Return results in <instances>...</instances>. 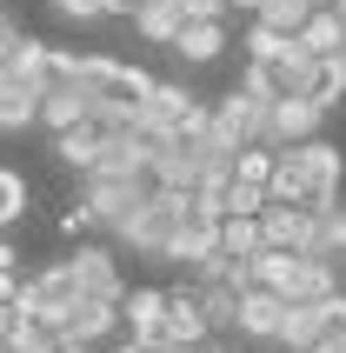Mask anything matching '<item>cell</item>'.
<instances>
[{
  "instance_id": "1",
  "label": "cell",
  "mask_w": 346,
  "mask_h": 353,
  "mask_svg": "<svg viewBox=\"0 0 346 353\" xmlns=\"http://www.w3.org/2000/svg\"><path fill=\"white\" fill-rule=\"evenodd\" d=\"M147 194H154V187H147V174H80V194H74V200L94 214V227L120 234V227L147 207Z\"/></svg>"
},
{
  "instance_id": "2",
  "label": "cell",
  "mask_w": 346,
  "mask_h": 353,
  "mask_svg": "<svg viewBox=\"0 0 346 353\" xmlns=\"http://www.w3.org/2000/svg\"><path fill=\"white\" fill-rule=\"evenodd\" d=\"M187 214V194H167V187H154L147 194V207H140L127 227H120V247H134V254H147V260H160L167 254V234H173V220Z\"/></svg>"
},
{
  "instance_id": "3",
  "label": "cell",
  "mask_w": 346,
  "mask_h": 353,
  "mask_svg": "<svg viewBox=\"0 0 346 353\" xmlns=\"http://www.w3.org/2000/svg\"><path fill=\"white\" fill-rule=\"evenodd\" d=\"M207 127L227 147H267V100H253L247 87H233V94H220L207 107Z\"/></svg>"
},
{
  "instance_id": "4",
  "label": "cell",
  "mask_w": 346,
  "mask_h": 353,
  "mask_svg": "<svg viewBox=\"0 0 346 353\" xmlns=\"http://www.w3.org/2000/svg\"><path fill=\"white\" fill-rule=\"evenodd\" d=\"M67 274H74L80 300H107V307H120V294H127L120 254H114V247H94V240H80L74 254H67Z\"/></svg>"
},
{
  "instance_id": "5",
  "label": "cell",
  "mask_w": 346,
  "mask_h": 353,
  "mask_svg": "<svg viewBox=\"0 0 346 353\" xmlns=\"http://www.w3.org/2000/svg\"><path fill=\"white\" fill-rule=\"evenodd\" d=\"M207 314H200V287L193 280H180V287H167V307H160V334L154 347H207Z\"/></svg>"
},
{
  "instance_id": "6",
  "label": "cell",
  "mask_w": 346,
  "mask_h": 353,
  "mask_svg": "<svg viewBox=\"0 0 346 353\" xmlns=\"http://www.w3.org/2000/svg\"><path fill=\"white\" fill-rule=\"evenodd\" d=\"M300 80H307V54H300V47H287L280 60H247V67H240V87H247L253 100H267V107L300 94Z\"/></svg>"
},
{
  "instance_id": "7",
  "label": "cell",
  "mask_w": 346,
  "mask_h": 353,
  "mask_svg": "<svg viewBox=\"0 0 346 353\" xmlns=\"http://www.w3.org/2000/svg\"><path fill=\"white\" fill-rule=\"evenodd\" d=\"M207 254H220V220L207 214V207H193L187 200V214L173 220V234H167V267H193V260H207Z\"/></svg>"
},
{
  "instance_id": "8",
  "label": "cell",
  "mask_w": 346,
  "mask_h": 353,
  "mask_svg": "<svg viewBox=\"0 0 346 353\" xmlns=\"http://www.w3.org/2000/svg\"><path fill=\"white\" fill-rule=\"evenodd\" d=\"M320 127H327V114L313 107V100L287 94L267 107V147H300V140H320Z\"/></svg>"
},
{
  "instance_id": "9",
  "label": "cell",
  "mask_w": 346,
  "mask_h": 353,
  "mask_svg": "<svg viewBox=\"0 0 346 353\" xmlns=\"http://www.w3.org/2000/svg\"><path fill=\"white\" fill-rule=\"evenodd\" d=\"M193 107H200V94H193L187 80H154V87H147V100H140L134 107V120L140 127H180V114H193Z\"/></svg>"
},
{
  "instance_id": "10",
  "label": "cell",
  "mask_w": 346,
  "mask_h": 353,
  "mask_svg": "<svg viewBox=\"0 0 346 353\" xmlns=\"http://www.w3.org/2000/svg\"><path fill=\"white\" fill-rule=\"evenodd\" d=\"M233 40H227V20H187L180 34H173V47L167 54L180 60V67H213V60L227 54Z\"/></svg>"
},
{
  "instance_id": "11",
  "label": "cell",
  "mask_w": 346,
  "mask_h": 353,
  "mask_svg": "<svg viewBox=\"0 0 346 353\" xmlns=\"http://www.w3.org/2000/svg\"><path fill=\"white\" fill-rule=\"evenodd\" d=\"M307 240H313L307 207H260V247H273V254H307Z\"/></svg>"
},
{
  "instance_id": "12",
  "label": "cell",
  "mask_w": 346,
  "mask_h": 353,
  "mask_svg": "<svg viewBox=\"0 0 346 353\" xmlns=\"http://www.w3.org/2000/svg\"><path fill=\"white\" fill-rule=\"evenodd\" d=\"M280 314H287V300L267 294V287H247L240 294V314H233V334L240 340H260V347H273V334H280Z\"/></svg>"
},
{
  "instance_id": "13",
  "label": "cell",
  "mask_w": 346,
  "mask_h": 353,
  "mask_svg": "<svg viewBox=\"0 0 346 353\" xmlns=\"http://www.w3.org/2000/svg\"><path fill=\"white\" fill-rule=\"evenodd\" d=\"M160 307H167V287H127L120 294V327H127V340H140V347H154L160 334Z\"/></svg>"
},
{
  "instance_id": "14",
  "label": "cell",
  "mask_w": 346,
  "mask_h": 353,
  "mask_svg": "<svg viewBox=\"0 0 346 353\" xmlns=\"http://www.w3.org/2000/svg\"><path fill=\"white\" fill-rule=\"evenodd\" d=\"M307 167H300V147H273V174H267V207H307Z\"/></svg>"
},
{
  "instance_id": "15",
  "label": "cell",
  "mask_w": 346,
  "mask_h": 353,
  "mask_svg": "<svg viewBox=\"0 0 346 353\" xmlns=\"http://www.w3.org/2000/svg\"><path fill=\"white\" fill-rule=\"evenodd\" d=\"M300 100H313L320 114L346 107V60L327 54V60H307V80H300Z\"/></svg>"
},
{
  "instance_id": "16",
  "label": "cell",
  "mask_w": 346,
  "mask_h": 353,
  "mask_svg": "<svg viewBox=\"0 0 346 353\" xmlns=\"http://www.w3.org/2000/svg\"><path fill=\"white\" fill-rule=\"evenodd\" d=\"M60 334L80 340V347H94V340H114V334H120V314L107 307V300H74L67 320H60Z\"/></svg>"
},
{
  "instance_id": "17",
  "label": "cell",
  "mask_w": 346,
  "mask_h": 353,
  "mask_svg": "<svg viewBox=\"0 0 346 353\" xmlns=\"http://www.w3.org/2000/svg\"><path fill=\"white\" fill-rule=\"evenodd\" d=\"M293 47L307 60H327V54H340L346 47V20L333 14V7H313L307 20H300V34H293Z\"/></svg>"
},
{
  "instance_id": "18",
  "label": "cell",
  "mask_w": 346,
  "mask_h": 353,
  "mask_svg": "<svg viewBox=\"0 0 346 353\" xmlns=\"http://www.w3.org/2000/svg\"><path fill=\"white\" fill-rule=\"evenodd\" d=\"M87 120V87H40V114L34 127H47V134H67V127H80Z\"/></svg>"
},
{
  "instance_id": "19",
  "label": "cell",
  "mask_w": 346,
  "mask_h": 353,
  "mask_svg": "<svg viewBox=\"0 0 346 353\" xmlns=\"http://www.w3.org/2000/svg\"><path fill=\"white\" fill-rule=\"evenodd\" d=\"M34 114H40V87H27V80H14L0 67V134H27Z\"/></svg>"
},
{
  "instance_id": "20",
  "label": "cell",
  "mask_w": 346,
  "mask_h": 353,
  "mask_svg": "<svg viewBox=\"0 0 346 353\" xmlns=\"http://www.w3.org/2000/svg\"><path fill=\"white\" fill-rule=\"evenodd\" d=\"M187 27V14H180V0H140L134 7V34L147 40V47H173V34Z\"/></svg>"
},
{
  "instance_id": "21",
  "label": "cell",
  "mask_w": 346,
  "mask_h": 353,
  "mask_svg": "<svg viewBox=\"0 0 346 353\" xmlns=\"http://www.w3.org/2000/svg\"><path fill=\"white\" fill-rule=\"evenodd\" d=\"M333 287H340V267L333 260H320V254H300V267H293V307H313V300H327Z\"/></svg>"
},
{
  "instance_id": "22",
  "label": "cell",
  "mask_w": 346,
  "mask_h": 353,
  "mask_svg": "<svg viewBox=\"0 0 346 353\" xmlns=\"http://www.w3.org/2000/svg\"><path fill=\"white\" fill-rule=\"evenodd\" d=\"M193 154L187 147H180V140H173V147H160L154 160H147V187H167V194H193Z\"/></svg>"
},
{
  "instance_id": "23",
  "label": "cell",
  "mask_w": 346,
  "mask_h": 353,
  "mask_svg": "<svg viewBox=\"0 0 346 353\" xmlns=\"http://www.w3.org/2000/svg\"><path fill=\"white\" fill-rule=\"evenodd\" d=\"M320 334H327L320 307H293V300H287V314H280V334H273V347H280V353H307Z\"/></svg>"
},
{
  "instance_id": "24",
  "label": "cell",
  "mask_w": 346,
  "mask_h": 353,
  "mask_svg": "<svg viewBox=\"0 0 346 353\" xmlns=\"http://www.w3.org/2000/svg\"><path fill=\"white\" fill-rule=\"evenodd\" d=\"M94 154H100V127H67V134H54V160L60 167H74V174H87L94 167Z\"/></svg>"
},
{
  "instance_id": "25",
  "label": "cell",
  "mask_w": 346,
  "mask_h": 353,
  "mask_svg": "<svg viewBox=\"0 0 346 353\" xmlns=\"http://www.w3.org/2000/svg\"><path fill=\"white\" fill-rule=\"evenodd\" d=\"M307 254L333 260V267L346 260V207H327V214H313V240H307Z\"/></svg>"
},
{
  "instance_id": "26",
  "label": "cell",
  "mask_w": 346,
  "mask_h": 353,
  "mask_svg": "<svg viewBox=\"0 0 346 353\" xmlns=\"http://www.w3.org/2000/svg\"><path fill=\"white\" fill-rule=\"evenodd\" d=\"M293 267H300V254H273V247H260V254H253V287H267V294L287 300L293 294Z\"/></svg>"
},
{
  "instance_id": "27",
  "label": "cell",
  "mask_w": 346,
  "mask_h": 353,
  "mask_svg": "<svg viewBox=\"0 0 346 353\" xmlns=\"http://www.w3.org/2000/svg\"><path fill=\"white\" fill-rule=\"evenodd\" d=\"M27 200H34L27 174L20 167H0V234H14L20 220H27Z\"/></svg>"
},
{
  "instance_id": "28",
  "label": "cell",
  "mask_w": 346,
  "mask_h": 353,
  "mask_svg": "<svg viewBox=\"0 0 346 353\" xmlns=\"http://www.w3.org/2000/svg\"><path fill=\"white\" fill-rule=\"evenodd\" d=\"M47 47H54V40H34V34H20L14 60H7V74H14V80H27V87H47Z\"/></svg>"
},
{
  "instance_id": "29",
  "label": "cell",
  "mask_w": 346,
  "mask_h": 353,
  "mask_svg": "<svg viewBox=\"0 0 346 353\" xmlns=\"http://www.w3.org/2000/svg\"><path fill=\"white\" fill-rule=\"evenodd\" d=\"M220 254H227V260H253V254H260V220L227 214V220H220Z\"/></svg>"
},
{
  "instance_id": "30",
  "label": "cell",
  "mask_w": 346,
  "mask_h": 353,
  "mask_svg": "<svg viewBox=\"0 0 346 353\" xmlns=\"http://www.w3.org/2000/svg\"><path fill=\"white\" fill-rule=\"evenodd\" d=\"M200 314H207V334H233L240 294H233V287H200Z\"/></svg>"
},
{
  "instance_id": "31",
  "label": "cell",
  "mask_w": 346,
  "mask_h": 353,
  "mask_svg": "<svg viewBox=\"0 0 346 353\" xmlns=\"http://www.w3.org/2000/svg\"><path fill=\"white\" fill-rule=\"evenodd\" d=\"M307 14H313L307 0H260V14H253V20H260V27H273V34H287V40H293Z\"/></svg>"
},
{
  "instance_id": "32",
  "label": "cell",
  "mask_w": 346,
  "mask_h": 353,
  "mask_svg": "<svg viewBox=\"0 0 346 353\" xmlns=\"http://www.w3.org/2000/svg\"><path fill=\"white\" fill-rule=\"evenodd\" d=\"M47 340H54V334H47L40 320L14 314V320H7V334H0V353H40V347H47Z\"/></svg>"
},
{
  "instance_id": "33",
  "label": "cell",
  "mask_w": 346,
  "mask_h": 353,
  "mask_svg": "<svg viewBox=\"0 0 346 353\" xmlns=\"http://www.w3.org/2000/svg\"><path fill=\"white\" fill-rule=\"evenodd\" d=\"M287 47H293V40H287V34H273V27H260V20L240 34V54H247V60H280Z\"/></svg>"
},
{
  "instance_id": "34",
  "label": "cell",
  "mask_w": 346,
  "mask_h": 353,
  "mask_svg": "<svg viewBox=\"0 0 346 353\" xmlns=\"http://www.w3.org/2000/svg\"><path fill=\"white\" fill-rule=\"evenodd\" d=\"M267 174H273V147H240V154H233V180L267 187Z\"/></svg>"
},
{
  "instance_id": "35",
  "label": "cell",
  "mask_w": 346,
  "mask_h": 353,
  "mask_svg": "<svg viewBox=\"0 0 346 353\" xmlns=\"http://www.w3.org/2000/svg\"><path fill=\"white\" fill-rule=\"evenodd\" d=\"M47 7H54L60 20H74V27H94L100 20V0H47Z\"/></svg>"
},
{
  "instance_id": "36",
  "label": "cell",
  "mask_w": 346,
  "mask_h": 353,
  "mask_svg": "<svg viewBox=\"0 0 346 353\" xmlns=\"http://www.w3.org/2000/svg\"><path fill=\"white\" fill-rule=\"evenodd\" d=\"M320 307V320H327V334H346V287H333L327 300H313Z\"/></svg>"
},
{
  "instance_id": "37",
  "label": "cell",
  "mask_w": 346,
  "mask_h": 353,
  "mask_svg": "<svg viewBox=\"0 0 346 353\" xmlns=\"http://www.w3.org/2000/svg\"><path fill=\"white\" fill-rule=\"evenodd\" d=\"M60 234H67V240H80V234H94V214H87V207H80V200H74V207H67V214H60Z\"/></svg>"
},
{
  "instance_id": "38",
  "label": "cell",
  "mask_w": 346,
  "mask_h": 353,
  "mask_svg": "<svg viewBox=\"0 0 346 353\" xmlns=\"http://www.w3.org/2000/svg\"><path fill=\"white\" fill-rule=\"evenodd\" d=\"M187 20H227V0H180Z\"/></svg>"
},
{
  "instance_id": "39",
  "label": "cell",
  "mask_w": 346,
  "mask_h": 353,
  "mask_svg": "<svg viewBox=\"0 0 346 353\" xmlns=\"http://www.w3.org/2000/svg\"><path fill=\"white\" fill-rule=\"evenodd\" d=\"M140 0H100V20H134Z\"/></svg>"
},
{
  "instance_id": "40",
  "label": "cell",
  "mask_w": 346,
  "mask_h": 353,
  "mask_svg": "<svg viewBox=\"0 0 346 353\" xmlns=\"http://www.w3.org/2000/svg\"><path fill=\"white\" fill-rule=\"evenodd\" d=\"M0 274H20V247L7 234H0Z\"/></svg>"
},
{
  "instance_id": "41",
  "label": "cell",
  "mask_w": 346,
  "mask_h": 353,
  "mask_svg": "<svg viewBox=\"0 0 346 353\" xmlns=\"http://www.w3.org/2000/svg\"><path fill=\"white\" fill-rule=\"evenodd\" d=\"M40 353H94V347H80V340H67V334H54V340H47V347H40Z\"/></svg>"
},
{
  "instance_id": "42",
  "label": "cell",
  "mask_w": 346,
  "mask_h": 353,
  "mask_svg": "<svg viewBox=\"0 0 346 353\" xmlns=\"http://www.w3.org/2000/svg\"><path fill=\"white\" fill-rule=\"evenodd\" d=\"M307 353H346V334H320V340H313Z\"/></svg>"
},
{
  "instance_id": "43",
  "label": "cell",
  "mask_w": 346,
  "mask_h": 353,
  "mask_svg": "<svg viewBox=\"0 0 346 353\" xmlns=\"http://www.w3.org/2000/svg\"><path fill=\"white\" fill-rule=\"evenodd\" d=\"M14 294H20V274H0V307H14Z\"/></svg>"
},
{
  "instance_id": "44",
  "label": "cell",
  "mask_w": 346,
  "mask_h": 353,
  "mask_svg": "<svg viewBox=\"0 0 346 353\" xmlns=\"http://www.w3.org/2000/svg\"><path fill=\"white\" fill-rule=\"evenodd\" d=\"M233 7H240V14H260V0H227V14H233Z\"/></svg>"
},
{
  "instance_id": "45",
  "label": "cell",
  "mask_w": 346,
  "mask_h": 353,
  "mask_svg": "<svg viewBox=\"0 0 346 353\" xmlns=\"http://www.w3.org/2000/svg\"><path fill=\"white\" fill-rule=\"evenodd\" d=\"M114 353H154V347H140V340H120V347Z\"/></svg>"
},
{
  "instance_id": "46",
  "label": "cell",
  "mask_w": 346,
  "mask_h": 353,
  "mask_svg": "<svg viewBox=\"0 0 346 353\" xmlns=\"http://www.w3.org/2000/svg\"><path fill=\"white\" fill-rule=\"evenodd\" d=\"M200 353H233V347H227V340H207V347H200Z\"/></svg>"
},
{
  "instance_id": "47",
  "label": "cell",
  "mask_w": 346,
  "mask_h": 353,
  "mask_svg": "<svg viewBox=\"0 0 346 353\" xmlns=\"http://www.w3.org/2000/svg\"><path fill=\"white\" fill-rule=\"evenodd\" d=\"M154 353H200V347H154Z\"/></svg>"
},
{
  "instance_id": "48",
  "label": "cell",
  "mask_w": 346,
  "mask_h": 353,
  "mask_svg": "<svg viewBox=\"0 0 346 353\" xmlns=\"http://www.w3.org/2000/svg\"><path fill=\"white\" fill-rule=\"evenodd\" d=\"M7 320H14V307H0V334H7Z\"/></svg>"
},
{
  "instance_id": "49",
  "label": "cell",
  "mask_w": 346,
  "mask_h": 353,
  "mask_svg": "<svg viewBox=\"0 0 346 353\" xmlns=\"http://www.w3.org/2000/svg\"><path fill=\"white\" fill-rule=\"evenodd\" d=\"M333 14H340V20H346V0H333Z\"/></svg>"
},
{
  "instance_id": "50",
  "label": "cell",
  "mask_w": 346,
  "mask_h": 353,
  "mask_svg": "<svg viewBox=\"0 0 346 353\" xmlns=\"http://www.w3.org/2000/svg\"><path fill=\"white\" fill-rule=\"evenodd\" d=\"M307 7H333V0H307Z\"/></svg>"
}]
</instances>
